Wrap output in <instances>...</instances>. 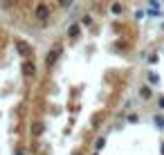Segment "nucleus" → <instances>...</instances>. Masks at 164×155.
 <instances>
[{"label": "nucleus", "mask_w": 164, "mask_h": 155, "mask_svg": "<svg viewBox=\"0 0 164 155\" xmlns=\"http://www.w3.org/2000/svg\"><path fill=\"white\" fill-rule=\"evenodd\" d=\"M38 16H41V18H45V16H47V9H45V7H38Z\"/></svg>", "instance_id": "f257e3e1"}]
</instances>
